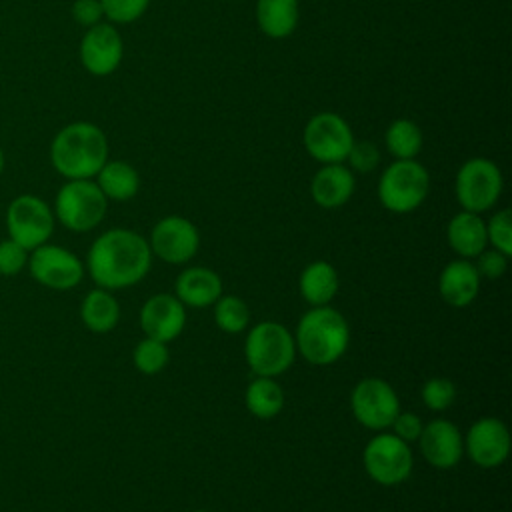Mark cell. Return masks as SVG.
Returning <instances> with one entry per match:
<instances>
[{
	"instance_id": "obj_1",
	"label": "cell",
	"mask_w": 512,
	"mask_h": 512,
	"mask_svg": "<svg viewBox=\"0 0 512 512\" xmlns=\"http://www.w3.org/2000/svg\"><path fill=\"white\" fill-rule=\"evenodd\" d=\"M152 266L148 240L128 228L102 232L90 246L86 268L98 288L122 290L138 284Z\"/></svg>"
},
{
	"instance_id": "obj_2",
	"label": "cell",
	"mask_w": 512,
	"mask_h": 512,
	"mask_svg": "<svg viewBox=\"0 0 512 512\" xmlns=\"http://www.w3.org/2000/svg\"><path fill=\"white\" fill-rule=\"evenodd\" d=\"M108 160V138L100 126L78 120L56 132L50 144V162L66 180L94 178Z\"/></svg>"
},
{
	"instance_id": "obj_3",
	"label": "cell",
	"mask_w": 512,
	"mask_h": 512,
	"mask_svg": "<svg viewBox=\"0 0 512 512\" xmlns=\"http://www.w3.org/2000/svg\"><path fill=\"white\" fill-rule=\"evenodd\" d=\"M294 344L308 364L330 366L346 354L350 326L336 308L312 306L298 320Z\"/></svg>"
},
{
	"instance_id": "obj_4",
	"label": "cell",
	"mask_w": 512,
	"mask_h": 512,
	"mask_svg": "<svg viewBox=\"0 0 512 512\" xmlns=\"http://www.w3.org/2000/svg\"><path fill=\"white\" fill-rule=\"evenodd\" d=\"M244 356L256 376L274 378L286 372L296 358L294 336L288 328L274 320L252 326L244 340Z\"/></svg>"
},
{
	"instance_id": "obj_5",
	"label": "cell",
	"mask_w": 512,
	"mask_h": 512,
	"mask_svg": "<svg viewBox=\"0 0 512 512\" xmlns=\"http://www.w3.org/2000/svg\"><path fill=\"white\" fill-rule=\"evenodd\" d=\"M378 200L394 214H408L422 206L430 192V174L418 160H394L378 180Z\"/></svg>"
},
{
	"instance_id": "obj_6",
	"label": "cell",
	"mask_w": 512,
	"mask_h": 512,
	"mask_svg": "<svg viewBox=\"0 0 512 512\" xmlns=\"http://www.w3.org/2000/svg\"><path fill=\"white\" fill-rule=\"evenodd\" d=\"M108 200L92 178L66 180L54 200V218L72 232H90L106 216Z\"/></svg>"
},
{
	"instance_id": "obj_7",
	"label": "cell",
	"mask_w": 512,
	"mask_h": 512,
	"mask_svg": "<svg viewBox=\"0 0 512 512\" xmlns=\"http://www.w3.org/2000/svg\"><path fill=\"white\" fill-rule=\"evenodd\" d=\"M504 188L500 168L482 156L468 158L456 172L454 192L462 210L482 214L490 210Z\"/></svg>"
},
{
	"instance_id": "obj_8",
	"label": "cell",
	"mask_w": 512,
	"mask_h": 512,
	"mask_svg": "<svg viewBox=\"0 0 512 512\" xmlns=\"http://www.w3.org/2000/svg\"><path fill=\"white\" fill-rule=\"evenodd\" d=\"M366 474L382 486H396L412 474L414 456L410 444L400 440L396 434H376L362 452Z\"/></svg>"
},
{
	"instance_id": "obj_9",
	"label": "cell",
	"mask_w": 512,
	"mask_h": 512,
	"mask_svg": "<svg viewBox=\"0 0 512 512\" xmlns=\"http://www.w3.org/2000/svg\"><path fill=\"white\" fill-rule=\"evenodd\" d=\"M354 132L350 124L336 112L314 114L302 134V142L310 158L320 164H340L354 144Z\"/></svg>"
},
{
	"instance_id": "obj_10",
	"label": "cell",
	"mask_w": 512,
	"mask_h": 512,
	"mask_svg": "<svg viewBox=\"0 0 512 512\" xmlns=\"http://www.w3.org/2000/svg\"><path fill=\"white\" fill-rule=\"evenodd\" d=\"M54 212L52 208L34 194L16 196L6 210L8 238L18 242L28 252L46 244L54 232Z\"/></svg>"
},
{
	"instance_id": "obj_11",
	"label": "cell",
	"mask_w": 512,
	"mask_h": 512,
	"mask_svg": "<svg viewBox=\"0 0 512 512\" xmlns=\"http://www.w3.org/2000/svg\"><path fill=\"white\" fill-rule=\"evenodd\" d=\"M354 418L368 430L382 432L390 428L392 420L400 412V400L394 388L382 378L360 380L350 396Z\"/></svg>"
},
{
	"instance_id": "obj_12",
	"label": "cell",
	"mask_w": 512,
	"mask_h": 512,
	"mask_svg": "<svg viewBox=\"0 0 512 512\" xmlns=\"http://www.w3.org/2000/svg\"><path fill=\"white\" fill-rule=\"evenodd\" d=\"M30 252L26 266L38 284L52 290H70L80 284L84 264L70 250L46 242Z\"/></svg>"
},
{
	"instance_id": "obj_13",
	"label": "cell",
	"mask_w": 512,
	"mask_h": 512,
	"mask_svg": "<svg viewBox=\"0 0 512 512\" xmlns=\"http://www.w3.org/2000/svg\"><path fill=\"white\" fill-rule=\"evenodd\" d=\"M152 256H158L166 264H186L200 248L198 228L184 216H164L150 232Z\"/></svg>"
},
{
	"instance_id": "obj_14",
	"label": "cell",
	"mask_w": 512,
	"mask_h": 512,
	"mask_svg": "<svg viewBox=\"0 0 512 512\" xmlns=\"http://www.w3.org/2000/svg\"><path fill=\"white\" fill-rule=\"evenodd\" d=\"M80 62L92 76H108L118 70L124 58V42L110 22L90 26L80 40Z\"/></svg>"
},
{
	"instance_id": "obj_15",
	"label": "cell",
	"mask_w": 512,
	"mask_h": 512,
	"mask_svg": "<svg viewBox=\"0 0 512 512\" xmlns=\"http://www.w3.org/2000/svg\"><path fill=\"white\" fill-rule=\"evenodd\" d=\"M464 450L476 466L496 468L510 454V432L500 418H480L468 428Z\"/></svg>"
},
{
	"instance_id": "obj_16",
	"label": "cell",
	"mask_w": 512,
	"mask_h": 512,
	"mask_svg": "<svg viewBox=\"0 0 512 512\" xmlns=\"http://www.w3.org/2000/svg\"><path fill=\"white\" fill-rule=\"evenodd\" d=\"M186 326L184 304L174 294H154L140 308V328L144 336L172 342Z\"/></svg>"
},
{
	"instance_id": "obj_17",
	"label": "cell",
	"mask_w": 512,
	"mask_h": 512,
	"mask_svg": "<svg viewBox=\"0 0 512 512\" xmlns=\"http://www.w3.org/2000/svg\"><path fill=\"white\" fill-rule=\"evenodd\" d=\"M420 452L434 468H452L464 456V438L458 426L446 418H436L424 424L418 438Z\"/></svg>"
},
{
	"instance_id": "obj_18",
	"label": "cell",
	"mask_w": 512,
	"mask_h": 512,
	"mask_svg": "<svg viewBox=\"0 0 512 512\" xmlns=\"http://www.w3.org/2000/svg\"><path fill=\"white\" fill-rule=\"evenodd\" d=\"M356 188V180L352 170L340 162V164H322V168L312 176L310 182V194L312 200L326 210L344 206Z\"/></svg>"
},
{
	"instance_id": "obj_19",
	"label": "cell",
	"mask_w": 512,
	"mask_h": 512,
	"mask_svg": "<svg viewBox=\"0 0 512 512\" xmlns=\"http://www.w3.org/2000/svg\"><path fill=\"white\" fill-rule=\"evenodd\" d=\"M438 292L442 300L454 308L472 304L480 292V274L466 258L448 262L438 276Z\"/></svg>"
},
{
	"instance_id": "obj_20",
	"label": "cell",
	"mask_w": 512,
	"mask_h": 512,
	"mask_svg": "<svg viewBox=\"0 0 512 512\" xmlns=\"http://www.w3.org/2000/svg\"><path fill=\"white\" fill-rule=\"evenodd\" d=\"M176 298L184 306L206 308L222 296V278L204 266H190L176 278Z\"/></svg>"
},
{
	"instance_id": "obj_21",
	"label": "cell",
	"mask_w": 512,
	"mask_h": 512,
	"mask_svg": "<svg viewBox=\"0 0 512 512\" xmlns=\"http://www.w3.org/2000/svg\"><path fill=\"white\" fill-rule=\"evenodd\" d=\"M446 238L450 248L462 258H476L488 244L486 222L480 214L460 210L452 216L446 228Z\"/></svg>"
},
{
	"instance_id": "obj_22",
	"label": "cell",
	"mask_w": 512,
	"mask_h": 512,
	"mask_svg": "<svg viewBox=\"0 0 512 512\" xmlns=\"http://www.w3.org/2000/svg\"><path fill=\"white\" fill-rule=\"evenodd\" d=\"M300 20L298 0H258L256 22L258 28L272 40L288 38Z\"/></svg>"
},
{
	"instance_id": "obj_23",
	"label": "cell",
	"mask_w": 512,
	"mask_h": 512,
	"mask_svg": "<svg viewBox=\"0 0 512 512\" xmlns=\"http://www.w3.org/2000/svg\"><path fill=\"white\" fill-rule=\"evenodd\" d=\"M340 286L338 272L336 268L326 262V260H316L310 262L298 280L300 296L310 304V306H328L330 300L336 296Z\"/></svg>"
},
{
	"instance_id": "obj_24",
	"label": "cell",
	"mask_w": 512,
	"mask_h": 512,
	"mask_svg": "<svg viewBox=\"0 0 512 512\" xmlns=\"http://www.w3.org/2000/svg\"><path fill=\"white\" fill-rule=\"evenodd\" d=\"M94 178L106 200L126 202L134 198L140 190V176L136 168L124 160L108 158Z\"/></svg>"
},
{
	"instance_id": "obj_25",
	"label": "cell",
	"mask_w": 512,
	"mask_h": 512,
	"mask_svg": "<svg viewBox=\"0 0 512 512\" xmlns=\"http://www.w3.org/2000/svg\"><path fill=\"white\" fill-rule=\"evenodd\" d=\"M80 318L94 334H106L116 328L120 320V304L106 288L90 290L80 304Z\"/></svg>"
},
{
	"instance_id": "obj_26",
	"label": "cell",
	"mask_w": 512,
	"mask_h": 512,
	"mask_svg": "<svg viewBox=\"0 0 512 512\" xmlns=\"http://www.w3.org/2000/svg\"><path fill=\"white\" fill-rule=\"evenodd\" d=\"M244 400H246V408L252 416L268 420L282 412L286 398H284L282 386L274 378L256 376L248 384Z\"/></svg>"
},
{
	"instance_id": "obj_27",
	"label": "cell",
	"mask_w": 512,
	"mask_h": 512,
	"mask_svg": "<svg viewBox=\"0 0 512 512\" xmlns=\"http://www.w3.org/2000/svg\"><path fill=\"white\" fill-rule=\"evenodd\" d=\"M384 142L396 160H412L420 154L424 138L416 122L410 118H398L386 128Z\"/></svg>"
},
{
	"instance_id": "obj_28",
	"label": "cell",
	"mask_w": 512,
	"mask_h": 512,
	"mask_svg": "<svg viewBox=\"0 0 512 512\" xmlns=\"http://www.w3.org/2000/svg\"><path fill=\"white\" fill-rule=\"evenodd\" d=\"M214 322L226 334H240L250 324V308L242 298L222 294L214 302Z\"/></svg>"
},
{
	"instance_id": "obj_29",
	"label": "cell",
	"mask_w": 512,
	"mask_h": 512,
	"mask_svg": "<svg viewBox=\"0 0 512 512\" xmlns=\"http://www.w3.org/2000/svg\"><path fill=\"white\" fill-rule=\"evenodd\" d=\"M132 360H134V366H136L138 372L152 376V374H158L166 368V364L170 360V352H168V346L164 342L144 336L134 346Z\"/></svg>"
},
{
	"instance_id": "obj_30",
	"label": "cell",
	"mask_w": 512,
	"mask_h": 512,
	"mask_svg": "<svg viewBox=\"0 0 512 512\" xmlns=\"http://www.w3.org/2000/svg\"><path fill=\"white\" fill-rule=\"evenodd\" d=\"M486 238L492 248L500 250L506 256H512V212L510 208L498 210L486 222Z\"/></svg>"
},
{
	"instance_id": "obj_31",
	"label": "cell",
	"mask_w": 512,
	"mask_h": 512,
	"mask_svg": "<svg viewBox=\"0 0 512 512\" xmlns=\"http://www.w3.org/2000/svg\"><path fill=\"white\" fill-rule=\"evenodd\" d=\"M422 402L434 412L448 410L456 400V386L446 378H430L420 390Z\"/></svg>"
},
{
	"instance_id": "obj_32",
	"label": "cell",
	"mask_w": 512,
	"mask_h": 512,
	"mask_svg": "<svg viewBox=\"0 0 512 512\" xmlns=\"http://www.w3.org/2000/svg\"><path fill=\"white\" fill-rule=\"evenodd\" d=\"M100 4L110 24H130L144 16L150 0H100Z\"/></svg>"
},
{
	"instance_id": "obj_33",
	"label": "cell",
	"mask_w": 512,
	"mask_h": 512,
	"mask_svg": "<svg viewBox=\"0 0 512 512\" xmlns=\"http://www.w3.org/2000/svg\"><path fill=\"white\" fill-rule=\"evenodd\" d=\"M348 168L356 172H372L380 164V150L374 142H356L352 144L348 156H346Z\"/></svg>"
},
{
	"instance_id": "obj_34",
	"label": "cell",
	"mask_w": 512,
	"mask_h": 512,
	"mask_svg": "<svg viewBox=\"0 0 512 512\" xmlns=\"http://www.w3.org/2000/svg\"><path fill=\"white\" fill-rule=\"evenodd\" d=\"M28 264V250L22 248L12 238L0 242V274L2 276H16Z\"/></svg>"
},
{
	"instance_id": "obj_35",
	"label": "cell",
	"mask_w": 512,
	"mask_h": 512,
	"mask_svg": "<svg viewBox=\"0 0 512 512\" xmlns=\"http://www.w3.org/2000/svg\"><path fill=\"white\" fill-rule=\"evenodd\" d=\"M476 270L480 274V278H488V280H496L500 278L506 268H508V256L502 254L496 248H484L478 256H476Z\"/></svg>"
},
{
	"instance_id": "obj_36",
	"label": "cell",
	"mask_w": 512,
	"mask_h": 512,
	"mask_svg": "<svg viewBox=\"0 0 512 512\" xmlns=\"http://www.w3.org/2000/svg\"><path fill=\"white\" fill-rule=\"evenodd\" d=\"M390 428H392V434H396L400 440L412 444V442H418L424 424L420 416H416L414 412H398Z\"/></svg>"
},
{
	"instance_id": "obj_37",
	"label": "cell",
	"mask_w": 512,
	"mask_h": 512,
	"mask_svg": "<svg viewBox=\"0 0 512 512\" xmlns=\"http://www.w3.org/2000/svg\"><path fill=\"white\" fill-rule=\"evenodd\" d=\"M70 12H72V18L86 28L102 22V18H104L100 0H74Z\"/></svg>"
},
{
	"instance_id": "obj_38",
	"label": "cell",
	"mask_w": 512,
	"mask_h": 512,
	"mask_svg": "<svg viewBox=\"0 0 512 512\" xmlns=\"http://www.w3.org/2000/svg\"><path fill=\"white\" fill-rule=\"evenodd\" d=\"M4 166H6V156H4V150H2V146H0V176H2V172H4Z\"/></svg>"
},
{
	"instance_id": "obj_39",
	"label": "cell",
	"mask_w": 512,
	"mask_h": 512,
	"mask_svg": "<svg viewBox=\"0 0 512 512\" xmlns=\"http://www.w3.org/2000/svg\"><path fill=\"white\" fill-rule=\"evenodd\" d=\"M196 512H208V510H196Z\"/></svg>"
}]
</instances>
